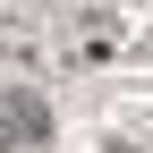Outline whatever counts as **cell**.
<instances>
[{
    "mask_svg": "<svg viewBox=\"0 0 153 153\" xmlns=\"http://www.w3.org/2000/svg\"><path fill=\"white\" fill-rule=\"evenodd\" d=\"M51 145V102L34 85H9L0 94V153H43Z\"/></svg>",
    "mask_w": 153,
    "mask_h": 153,
    "instance_id": "1",
    "label": "cell"
},
{
    "mask_svg": "<svg viewBox=\"0 0 153 153\" xmlns=\"http://www.w3.org/2000/svg\"><path fill=\"white\" fill-rule=\"evenodd\" d=\"M102 153H145V145H102Z\"/></svg>",
    "mask_w": 153,
    "mask_h": 153,
    "instance_id": "2",
    "label": "cell"
}]
</instances>
